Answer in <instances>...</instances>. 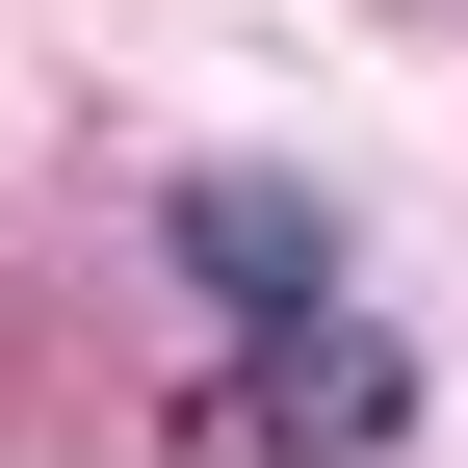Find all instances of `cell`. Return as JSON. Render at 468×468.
I'll return each mask as SVG.
<instances>
[{"instance_id": "obj_1", "label": "cell", "mask_w": 468, "mask_h": 468, "mask_svg": "<svg viewBox=\"0 0 468 468\" xmlns=\"http://www.w3.org/2000/svg\"><path fill=\"white\" fill-rule=\"evenodd\" d=\"M208 442L234 468H390V442H417V338H390L365 286H338V313H261L208 365Z\"/></svg>"}, {"instance_id": "obj_2", "label": "cell", "mask_w": 468, "mask_h": 468, "mask_svg": "<svg viewBox=\"0 0 468 468\" xmlns=\"http://www.w3.org/2000/svg\"><path fill=\"white\" fill-rule=\"evenodd\" d=\"M156 261H183L234 338H261V313H338V183H286V156H208V183H156Z\"/></svg>"}]
</instances>
